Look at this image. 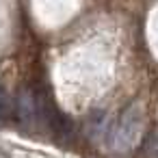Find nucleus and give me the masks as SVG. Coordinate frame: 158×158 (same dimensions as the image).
Masks as SVG:
<instances>
[{
	"label": "nucleus",
	"mask_w": 158,
	"mask_h": 158,
	"mask_svg": "<svg viewBox=\"0 0 158 158\" xmlns=\"http://www.w3.org/2000/svg\"><path fill=\"white\" fill-rule=\"evenodd\" d=\"M13 108H15V102L11 100L9 91L5 87H0V119H7L13 113Z\"/></svg>",
	"instance_id": "3"
},
{
	"label": "nucleus",
	"mask_w": 158,
	"mask_h": 158,
	"mask_svg": "<svg viewBox=\"0 0 158 158\" xmlns=\"http://www.w3.org/2000/svg\"><path fill=\"white\" fill-rule=\"evenodd\" d=\"M15 113L20 121H35L41 117V100L31 89H22L15 98Z\"/></svg>",
	"instance_id": "2"
},
{
	"label": "nucleus",
	"mask_w": 158,
	"mask_h": 158,
	"mask_svg": "<svg viewBox=\"0 0 158 158\" xmlns=\"http://www.w3.org/2000/svg\"><path fill=\"white\" fill-rule=\"evenodd\" d=\"M141 128H143V110L136 102H132L119 115V121L113 132V149L117 152L132 149L141 136Z\"/></svg>",
	"instance_id": "1"
}]
</instances>
